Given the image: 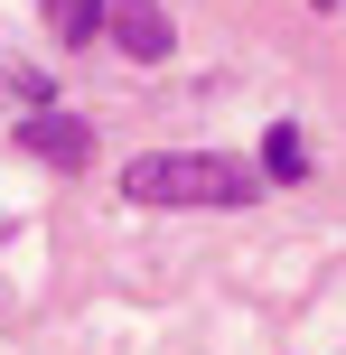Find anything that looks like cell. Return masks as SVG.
Returning <instances> with one entry per match:
<instances>
[{
    "label": "cell",
    "instance_id": "cell-1",
    "mask_svg": "<svg viewBox=\"0 0 346 355\" xmlns=\"http://www.w3.org/2000/svg\"><path fill=\"white\" fill-rule=\"evenodd\" d=\"M262 178L243 159H216V150H159V159H131L122 196L131 206H253Z\"/></svg>",
    "mask_w": 346,
    "mask_h": 355
},
{
    "label": "cell",
    "instance_id": "cell-4",
    "mask_svg": "<svg viewBox=\"0 0 346 355\" xmlns=\"http://www.w3.org/2000/svg\"><path fill=\"white\" fill-rule=\"evenodd\" d=\"M262 178H291V187L309 178V141H300L291 122H272V131H262Z\"/></svg>",
    "mask_w": 346,
    "mask_h": 355
},
{
    "label": "cell",
    "instance_id": "cell-6",
    "mask_svg": "<svg viewBox=\"0 0 346 355\" xmlns=\"http://www.w3.org/2000/svg\"><path fill=\"white\" fill-rule=\"evenodd\" d=\"M318 10H337V0H318Z\"/></svg>",
    "mask_w": 346,
    "mask_h": 355
},
{
    "label": "cell",
    "instance_id": "cell-2",
    "mask_svg": "<svg viewBox=\"0 0 346 355\" xmlns=\"http://www.w3.org/2000/svg\"><path fill=\"white\" fill-rule=\"evenodd\" d=\"M19 150L47 159V168H85L94 159V122H75V112H28V122H19Z\"/></svg>",
    "mask_w": 346,
    "mask_h": 355
},
{
    "label": "cell",
    "instance_id": "cell-5",
    "mask_svg": "<svg viewBox=\"0 0 346 355\" xmlns=\"http://www.w3.org/2000/svg\"><path fill=\"white\" fill-rule=\"evenodd\" d=\"M103 10H112V0H47V28L66 37V47H85V37L103 28Z\"/></svg>",
    "mask_w": 346,
    "mask_h": 355
},
{
    "label": "cell",
    "instance_id": "cell-3",
    "mask_svg": "<svg viewBox=\"0 0 346 355\" xmlns=\"http://www.w3.org/2000/svg\"><path fill=\"white\" fill-rule=\"evenodd\" d=\"M103 28H112V47H122L131 66H159V56H168V10H159V0H112Z\"/></svg>",
    "mask_w": 346,
    "mask_h": 355
}]
</instances>
